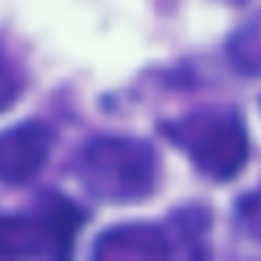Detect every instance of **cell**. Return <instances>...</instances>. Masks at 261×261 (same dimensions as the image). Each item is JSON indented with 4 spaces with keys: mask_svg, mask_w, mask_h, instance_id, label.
<instances>
[{
    "mask_svg": "<svg viewBox=\"0 0 261 261\" xmlns=\"http://www.w3.org/2000/svg\"><path fill=\"white\" fill-rule=\"evenodd\" d=\"M160 133L175 148H181L203 175L215 181H227L240 175L246 166L249 133H246L243 114L237 108L206 105L175 120H163Z\"/></svg>",
    "mask_w": 261,
    "mask_h": 261,
    "instance_id": "6da1fadb",
    "label": "cell"
},
{
    "mask_svg": "<svg viewBox=\"0 0 261 261\" xmlns=\"http://www.w3.org/2000/svg\"><path fill=\"white\" fill-rule=\"evenodd\" d=\"M77 178L101 203H139L154 194L157 154L133 136H98L77 154Z\"/></svg>",
    "mask_w": 261,
    "mask_h": 261,
    "instance_id": "7a4b0ae2",
    "label": "cell"
},
{
    "mask_svg": "<svg viewBox=\"0 0 261 261\" xmlns=\"http://www.w3.org/2000/svg\"><path fill=\"white\" fill-rule=\"evenodd\" d=\"M86 215L62 194H43L28 212L0 209V258H68Z\"/></svg>",
    "mask_w": 261,
    "mask_h": 261,
    "instance_id": "3957f363",
    "label": "cell"
},
{
    "mask_svg": "<svg viewBox=\"0 0 261 261\" xmlns=\"http://www.w3.org/2000/svg\"><path fill=\"white\" fill-rule=\"evenodd\" d=\"M209 227V215L203 209H175L160 224H120L105 230L92 255L98 261L105 258H169V255H188L200 258L206 255L203 237Z\"/></svg>",
    "mask_w": 261,
    "mask_h": 261,
    "instance_id": "277c9868",
    "label": "cell"
},
{
    "mask_svg": "<svg viewBox=\"0 0 261 261\" xmlns=\"http://www.w3.org/2000/svg\"><path fill=\"white\" fill-rule=\"evenodd\" d=\"M53 133L46 123H19L0 133V181L25 185L31 181L49 160Z\"/></svg>",
    "mask_w": 261,
    "mask_h": 261,
    "instance_id": "5b68a950",
    "label": "cell"
},
{
    "mask_svg": "<svg viewBox=\"0 0 261 261\" xmlns=\"http://www.w3.org/2000/svg\"><path fill=\"white\" fill-rule=\"evenodd\" d=\"M227 59L233 71L246 77H261V13L252 16L227 43Z\"/></svg>",
    "mask_w": 261,
    "mask_h": 261,
    "instance_id": "8992f818",
    "label": "cell"
},
{
    "mask_svg": "<svg viewBox=\"0 0 261 261\" xmlns=\"http://www.w3.org/2000/svg\"><path fill=\"white\" fill-rule=\"evenodd\" d=\"M237 218H240V227H243L255 243H261V185H258L252 194L240 197V203H237Z\"/></svg>",
    "mask_w": 261,
    "mask_h": 261,
    "instance_id": "52a82bcc",
    "label": "cell"
},
{
    "mask_svg": "<svg viewBox=\"0 0 261 261\" xmlns=\"http://www.w3.org/2000/svg\"><path fill=\"white\" fill-rule=\"evenodd\" d=\"M19 95H22V74L7 56H0V111H7Z\"/></svg>",
    "mask_w": 261,
    "mask_h": 261,
    "instance_id": "ba28073f",
    "label": "cell"
},
{
    "mask_svg": "<svg viewBox=\"0 0 261 261\" xmlns=\"http://www.w3.org/2000/svg\"><path fill=\"white\" fill-rule=\"evenodd\" d=\"M230 4H243V0H230Z\"/></svg>",
    "mask_w": 261,
    "mask_h": 261,
    "instance_id": "9c48e42d",
    "label": "cell"
}]
</instances>
